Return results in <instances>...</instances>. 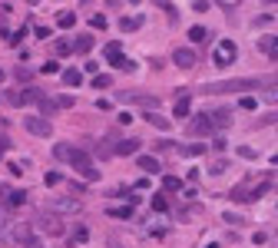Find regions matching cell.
I'll list each match as a JSON object with an SVG mask.
<instances>
[{
    "label": "cell",
    "mask_w": 278,
    "mask_h": 248,
    "mask_svg": "<svg viewBox=\"0 0 278 248\" xmlns=\"http://www.w3.org/2000/svg\"><path fill=\"white\" fill-rule=\"evenodd\" d=\"M93 86H96V90H110V86H113V79L106 77V73H99V77L93 79Z\"/></svg>",
    "instance_id": "obj_29"
},
{
    "label": "cell",
    "mask_w": 278,
    "mask_h": 248,
    "mask_svg": "<svg viewBox=\"0 0 278 248\" xmlns=\"http://www.w3.org/2000/svg\"><path fill=\"white\" fill-rule=\"evenodd\" d=\"M53 53H56V57H66V53H73V46H70L66 40H56V43H53Z\"/></svg>",
    "instance_id": "obj_26"
},
{
    "label": "cell",
    "mask_w": 278,
    "mask_h": 248,
    "mask_svg": "<svg viewBox=\"0 0 278 248\" xmlns=\"http://www.w3.org/2000/svg\"><path fill=\"white\" fill-rule=\"evenodd\" d=\"M262 123H278V113H272V116H265Z\"/></svg>",
    "instance_id": "obj_43"
},
{
    "label": "cell",
    "mask_w": 278,
    "mask_h": 248,
    "mask_svg": "<svg viewBox=\"0 0 278 248\" xmlns=\"http://www.w3.org/2000/svg\"><path fill=\"white\" fill-rule=\"evenodd\" d=\"M225 169H229V162H225V159H215V162H212V175H222Z\"/></svg>",
    "instance_id": "obj_36"
},
{
    "label": "cell",
    "mask_w": 278,
    "mask_h": 248,
    "mask_svg": "<svg viewBox=\"0 0 278 248\" xmlns=\"http://www.w3.org/2000/svg\"><path fill=\"white\" fill-rule=\"evenodd\" d=\"M189 133L192 136H209L212 133V119H209V113H199L192 123H189Z\"/></svg>",
    "instance_id": "obj_8"
},
{
    "label": "cell",
    "mask_w": 278,
    "mask_h": 248,
    "mask_svg": "<svg viewBox=\"0 0 278 248\" xmlns=\"http://www.w3.org/2000/svg\"><path fill=\"white\" fill-rule=\"evenodd\" d=\"M86 238H90V232H86V229H76V235H73V242H86Z\"/></svg>",
    "instance_id": "obj_40"
},
{
    "label": "cell",
    "mask_w": 278,
    "mask_h": 248,
    "mask_svg": "<svg viewBox=\"0 0 278 248\" xmlns=\"http://www.w3.org/2000/svg\"><path fill=\"white\" fill-rule=\"evenodd\" d=\"M56 23H60L63 30H70V27H73V23H76V14H73V10H63V14L56 17Z\"/></svg>",
    "instance_id": "obj_19"
},
{
    "label": "cell",
    "mask_w": 278,
    "mask_h": 248,
    "mask_svg": "<svg viewBox=\"0 0 278 248\" xmlns=\"http://www.w3.org/2000/svg\"><path fill=\"white\" fill-rule=\"evenodd\" d=\"M73 146H70V142H60V146H53V159H60V162H70V159H73Z\"/></svg>",
    "instance_id": "obj_14"
},
{
    "label": "cell",
    "mask_w": 278,
    "mask_h": 248,
    "mask_svg": "<svg viewBox=\"0 0 278 248\" xmlns=\"http://www.w3.org/2000/svg\"><path fill=\"white\" fill-rule=\"evenodd\" d=\"M43 182H47V186H60V182H63V175H60V172H47V175H43Z\"/></svg>",
    "instance_id": "obj_34"
},
{
    "label": "cell",
    "mask_w": 278,
    "mask_h": 248,
    "mask_svg": "<svg viewBox=\"0 0 278 248\" xmlns=\"http://www.w3.org/2000/svg\"><path fill=\"white\" fill-rule=\"evenodd\" d=\"M205 149H209V146H205V142H192V146H182V149H179V153H182V155H202Z\"/></svg>",
    "instance_id": "obj_23"
},
{
    "label": "cell",
    "mask_w": 278,
    "mask_h": 248,
    "mask_svg": "<svg viewBox=\"0 0 278 248\" xmlns=\"http://www.w3.org/2000/svg\"><path fill=\"white\" fill-rule=\"evenodd\" d=\"M27 37V27H23V30H17V33H14V37H7V43H10V46H17L20 40Z\"/></svg>",
    "instance_id": "obj_37"
},
{
    "label": "cell",
    "mask_w": 278,
    "mask_h": 248,
    "mask_svg": "<svg viewBox=\"0 0 278 248\" xmlns=\"http://www.w3.org/2000/svg\"><path fill=\"white\" fill-rule=\"evenodd\" d=\"M163 189H166V192H179V189H182V179H176V175H163Z\"/></svg>",
    "instance_id": "obj_20"
},
{
    "label": "cell",
    "mask_w": 278,
    "mask_h": 248,
    "mask_svg": "<svg viewBox=\"0 0 278 248\" xmlns=\"http://www.w3.org/2000/svg\"><path fill=\"white\" fill-rule=\"evenodd\" d=\"M56 109H60V106H56V99H43V103H40V116H43V119H50Z\"/></svg>",
    "instance_id": "obj_18"
},
{
    "label": "cell",
    "mask_w": 278,
    "mask_h": 248,
    "mask_svg": "<svg viewBox=\"0 0 278 248\" xmlns=\"http://www.w3.org/2000/svg\"><path fill=\"white\" fill-rule=\"evenodd\" d=\"M265 83H272V79H225V83H209L202 86V93H239V90H259Z\"/></svg>",
    "instance_id": "obj_1"
},
{
    "label": "cell",
    "mask_w": 278,
    "mask_h": 248,
    "mask_svg": "<svg viewBox=\"0 0 278 248\" xmlns=\"http://www.w3.org/2000/svg\"><path fill=\"white\" fill-rule=\"evenodd\" d=\"M3 77H7V73H3V70H0V83H3Z\"/></svg>",
    "instance_id": "obj_47"
},
{
    "label": "cell",
    "mask_w": 278,
    "mask_h": 248,
    "mask_svg": "<svg viewBox=\"0 0 278 248\" xmlns=\"http://www.w3.org/2000/svg\"><path fill=\"white\" fill-rule=\"evenodd\" d=\"M90 23L96 27V30H106V17H103V14H93V17H90Z\"/></svg>",
    "instance_id": "obj_35"
},
{
    "label": "cell",
    "mask_w": 278,
    "mask_h": 248,
    "mask_svg": "<svg viewBox=\"0 0 278 248\" xmlns=\"http://www.w3.org/2000/svg\"><path fill=\"white\" fill-rule=\"evenodd\" d=\"M103 57H106V63H113L116 70H136V63L123 57V46H119L116 40H113V43H106V50H103Z\"/></svg>",
    "instance_id": "obj_3"
},
{
    "label": "cell",
    "mask_w": 278,
    "mask_h": 248,
    "mask_svg": "<svg viewBox=\"0 0 278 248\" xmlns=\"http://www.w3.org/2000/svg\"><path fill=\"white\" fill-rule=\"evenodd\" d=\"M40 73H47V77H50V73H60V63H56V60L43 63V66H40Z\"/></svg>",
    "instance_id": "obj_33"
},
{
    "label": "cell",
    "mask_w": 278,
    "mask_h": 248,
    "mask_svg": "<svg viewBox=\"0 0 278 248\" xmlns=\"http://www.w3.org/2000/svg\"><path fill=\"white\" fill-rule=\"evenodd\" d=\"M152 209H156V212H166V209H169L166 195H159V192H156V195H152Z\"/></svg>",
    "instance_id": "obj_28"
},
{
    "label": "cell",
    "mask_w": 278,
    "mask_h": 248,
    "mask_svg": "<svg viewBox=\"0 0 278 248\" xmlns=\"http://www.w3.org/2000/svg\"><path fill=\"white\" fill-rule=\"evenodd\" d=\"M70 162H73V169L80 172L86 182H96V179H99V169H93V162H90V155H86V153H80V149H76Z\"/></svg>",
    "instance_id": "obj_5"
},
{
    "label": "cell",
    "mask_w": 278,
    "mask_h": 248,
    "mask_svg": "<svg viewBox=\"0 0 278 248\" xmlns=\"http://www.w3.org/2000/svg\"><path fill=\"white\" fill-rule=\"evenodd\" d=\"M139 146H143V139L132 136V139H119V142L113 146V153H116V155H136V153H139Z\"/></svg>",
    "instance_id": "obj_9"
},
{
    "label": "cell",
    "mask_w": 278,
    "mask_h": 248,
    "mask_svg": "<svg viewBox=\"0 0 278 248\" xmlns=\"http://www.w3.org/2000/svg\"><path fill=\"white\" fill-rule=\"evenodd\" d=\"M209 119H212V129H229L232 126V113L229 109H215V113H209Z\"/></svg>",
    "instance_id": "obj_10"
},
{
    "label": "cell",
    "mask_w": 278,
    "mask_h": 248,
    "mask_svg": "<svg viewBox=\"0 0 278 248\" xmlns=\"http://www.w3.org/2000/svg\"><path fill=\"white\" fill-rule=\"evenodd\" d=\"M27 248H43V245H40V242H33V238H30V242H27Z\"/></svg>",
    "instance_id": "obj_45"
},
{
    "label": "cell",
    "mask_w": 278,
    "mask_h": 248,
    "mask_svg": "<svg viewBox=\"0 0 278 248\" xmlns=\"http://www.w3.org/2000/svg\"><path fill=\"white\" fill-rule=\"evenodd\" d=\"M70 46H73V53H80V57H86V53L93 50V37H86V33H83V37H76L73 43H70Z\"/></svg>",
    "instance_id": "obj_13"
},
{
    "label": "cell",
    "mask_w": 278,
    "mask_h": 248,
    "mask_svg": "<svg viewBox=\"0 0 278 248\" xmlns=\"http://www.w3.org/2000/svg\"><path fill=\"white\" fill-rule=\"evenodd\" d=\"M23 202H27V192H23V189L7 192V205H14V209H17V205H23Z\"/></svg>",
    "instance_id": "obj_17"
},
{
    "label": "cell",
    "mask_w": 278,
    "mask_h": 248,
    "mask_svg": "<svg viewBox=\"0 0 278 248\" xmlns=\"http://www.w3.org/2000/svg\"><path fill=\"white\" fill-rule=\"evenodd\" d=\"M176 116H189V96H179V99H176Z\"/></svg>",
    "instance_id": "obj_27"
},
{
    "label": "cell",
    "mask_w": 278,
    "mask_h": 248,
    "mask_svg": "<svg viewBox=\"0 0 278 248\" xmlns=\"http://www.w3.org/2000/svg\"><path fill=\"white\" fill-rule=\"evenodd\" d=\"M23 126H27V133L40 136V139H47V136H53V123L50 119H43V116H23Z\"/></svg>",
    "instance_id": "obj_4"
},
{
    "label": "cell",
    "mask_w": 278,
    "mask_h": 248,
    "mask_svg": "<svg viewBox=\"0 0 278 248\" xmlns=\"http://www.w3.org/2000/svg\"><path fill=\"white\" fill-rule=\"evenodd\" d=\"M272 162H275V166H278V153H275V155H272Z\"/></svg>",
    "instance_id": "obj_46"
},
{
    "label": "cell",
    "mask_w": 278,
    "mask_h": 248,
    "mask_svg": "<svg viewBox=\"0 0 278 248\" xmlns=\"http://www.w3.org/2000/svg\"><path fill=\"white\" fill-rule=\"evenodd\" d=\"M192 10H196V14H205V10H212V7H209L205 0H199V3H192Z\"/></svg>",
    "instance_id": "obj_39"
},
{
    "label": "cell",
    "mask_w": 278,
    "mask_h": 248,
    "mask_svg": "<svg viewBox=\"0 0 278 248\" xmlns=\"http://www.w3.org/2000/svg\"><path fill=\"white\" fill-rule=\"evenodd\" d=\"M189 40H192V43H205V40H209V30H205V27H192V30H189Z\"/></svg>",
    "instance_id": "obj_22"
},
{
    "label": "cell",
    "mask_w": 278,
    "mask_h": 248,
    "mask_svg": "<svg viewBox=\"0 0 278 248\" xmlns=\"http://www.w3.org/2000/svg\"><path fill=\"white\" fill-rule=\"evenodd\" d=\"M143 27V17H123L119 20V30L123 33H132V30H139Z\"/></svg>",
    "instance_id": "obj_16"
},
{
    "label": "cell",
    "mask_w": 278,
    "mask_h": 248,
    "mask_svg": "<svg viewBox=\"0 0 278 248\" xmlns=\"http://www.w3.org/2000/svg\"><path fill=\"white\" fill-rule=\"evenodd\" d=\"M172 63H176L179 70H192V66H196V50H189V46L172 50Z\"/></svg>",
    "instance_id": "obj_6"
},
{
    "label": "cell",
    "mask_w": 278,
    "mask_h": 248,
    "mask_svg": "<svg viewBox=\"0 0 278 248\" xmlns=\"http://www.w3.org/2000/svg\"><path fill=\"white\" fill-rule=\"evenodd\" d=\"M268 46H272V50H278V37H272V40H268Z\"/></svg>",
    "instance_id": "obj_44"
},
{
    "label": "cell",
    "mask_w": 278,
    "mask_h": 248,
    "mask_svg": "<svg viewBox=\"0 0 278 248\" xmlns=\"http://www.w3.org/2000/svg\"><path fill=\"white\" fill-rule=\"evenodd\" d=\"M113 248H119V245H113Z\"/></svg>",
    "instance_id": "obj_48"
},
{
    "label": "cell",
    "mask_w": 278,
    "mask_h": 248,
    "mask_svg": "<svg viewBox=\"0 0 278 248\" xmlns=\"http://www.w3.org/2000/svg\"><path fill=\"white\" fill-rule=\"evenodd\" d=\"M14 238L27 245V242H30V225H17V229H14Z\"/></svg>",
    "instance_id": "obj_25"
},
{
    "label": "cell",
    "mask_w": 278,
    "mask_h": 248,
    "mask_svg": "<svg viewBox=\"0 0 278 248\" xmlns=\"http://www.w3.org/2000/svg\"><path fill=\"white\" fill-rule=\"evenodd\" d=\"M63 83H66V86H80V83H83L80 70H66V73H63Z\"/></svg>",
    "instance_id": "obj_24"
},
{
    "label": "cell",
    "mask_w": 278,
    "mask_h": 248,
    "mask_svg": "<svg viewBox=\"0 0 278 248\" xmlns=\"http://www.w3.org/2000/svg\"><path fill=\"white\" fill-rule=\"evenodd\" d=\"M37 222H40V229L47 232V235H63V222H60L56 215H50V212H43Z\"/></svg>",
    "instance_id": "obj_7"
},
{
    "label": "cell",
    "mask_w": 278,
    "mask_h": 248,
    "mask_svg": "<svg viewBox=\"0 0 278 248\" xmlns=\"http://www.w3.org/2000/svg\"><path fill=\"white\" fill-rule=\"evenodd\" d=\"M235 57H239L235 40H219V43H215V50H212V63H215V66H232Z\"/></svg>",
    "instance_id": "obj_2"
},
{
    "label": "cell",
    "mask_w": 278,
    "mask_h": 248,
    "mask_svg": "<svg viewBox=\"0 0 278 248\" xmlns=\"http://www.w3.org/2000/svg\"><path fill=\"white\" fill-rule=\"evenodd\" d=\"M265 103H278V90H268V93H265Z\"/></svg>",
    "instance_id": "obj_42"
},
{
    "label": "cell",
    "mask_w": 278,
    "mask_h": 248,
    "mask_svg": "<svg viewBox=\"0 0 278 248\" xmlns=\"http://www.w3.org/2000/svg\"><path fill=\"white\" fill-rule=\"evenodd\" d=\"M143 119H146V123H152L156 129H163V133H169V126H172V123H169L166 116H159V113H146Z\"/></svg>",
    "instance_id": "obj_15"
},
{
    "label": "cell",
    "mask_w": 278,
    "mask_h": 248,
    "mask_svg": "<svg viewBox=\"0 0 278 248\" xmlns=\"http://www.w3.org/2000/svg\"><path fill=\"white\" fill-rule=\"evenodd\" d=\"M50 209H56V212H80V202H76V199H50Z\"/></svg>",
    "instance_id": "obj_12"
},
{
    "label": "cell",
    "mask_w": 278,
    "mask_h": 248,
    "mask_svg": "<svg viewBox=\"0 0 278 248\" xmlns=\"http://www.w3.org/2000/svg\"><path fill=\"white\" fill-rule=\"evenodd\" d=\"M222 222H225V225H242L245 218H242V215H235V212H225V215H222Z\"/></svg>",
    "instance_id": "obj_30"
},
{
    "label": "cell",
    "mask_w": 278,
    "mask_h": 248,
    "mask_svg": "<svg viewBox=\"0 0 278 248\" xmlns=\"http://www.w3.org/2000/svg\"><path fill=\"white\" fill-rule=\"evenodd\" d=\"M7 149H10V139H7V136H0V155H7Z\"/></svg>",
    "instance_id": "obj_41"
},
{
    "label": "cell",
    "mask_w": 278,
    "mask_h": 248,
    "mask_svg": "<svg viewBox=\"0 0 278 248\" xmlns=\"http://www.w3.org/2000/svg\"><path fill=\"white\" fill-rule=\"evenodd\" d=\"M239 106H242V109H255V106H259V99H255V96H242Z\"/></svg>",
    "instance_id": "obj_32"
},
{
    "label": "cell",
    "mask_w": 278,
    "mask_h": 248,
    "mask_svg": "<svg viewBox=\"0 0 278 248\" xmlns=\"http://www.w3.org/2000/svg\"><path fill=\"white\" fill-rule=\"evenodd\" d=\"M136 166L146 172V175H159V159H152V155H139Z\"/></svg>",
    "instance_id": "obj_11"
},
{
    "label": "cell",
    "mask_w": 278,
    "mask_h": 248,
    "mask_svg": "<svg viewBox=\"0 0 278 248\" xmlns=\"http://www.w3.org/2000/svg\"><path fill=\"white\" fill-rule=\"evenodd\" d=\"M119 99H132V103H143V106H152V103H156L152 96H136V93H126V90L119 93Z\"/></svg>",
    "instance_id": "obj_21"
},
{
    "label": "cell",
    "mask_w": 278,
    "mask_h": 248,
    "mask_svg": "<svg viewBox=\"0 0 278 248\" xmlns=\"http://www.w3.org/2000/svg\"><path fill=\"white\" fill-rule=\"evenodd\" d=\"M56 106L60 109H70V106H76V99L73 96H56Z\"/></svg>",
    "instance_id": "obj_31"
},
{
    "label": "cell",
    "mask_w": 278,
    "mask_h": 248,
    "mask_svg": "<svg viewBox=\"0 0 278 248\" xmlns=\"http://www.w3.org/2000/svg\"><path fill=\"white\" fill-rule=\"evenodd\" d=\"M110 215H116V218H130L132 209H110Z\"/></svg>",
    "instance_id": "obj_38"
}]
</instances>
